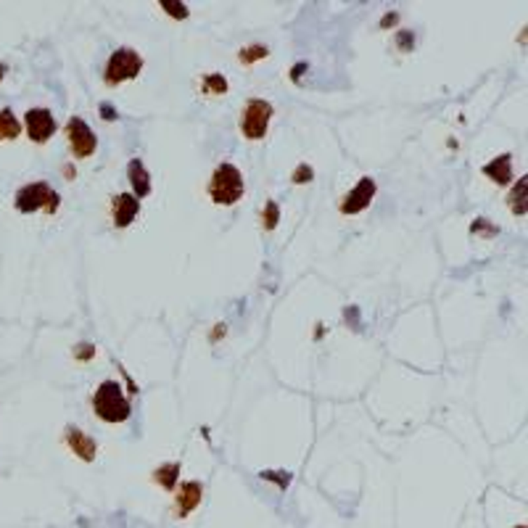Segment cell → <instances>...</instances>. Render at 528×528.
<instances>
[{
	"instance_id": "1",
	"label": "cell",
	"mask_w": 528,
	"mask_h": 528,
	"mask_svg": "<svg viewBox=\"0 0 528 528\" xmlns=\"http://www.w3.org/2000/svg\"><path fill=\"white\" fill-rule=\"evenodd\" d=\"M93 409L103 423H124L132 415V404L121 383L117 381H103L93 394Z\"/></svg>"
},
{
	"instance_id": "2",
	"label": "cell",
	"mask_w": 528,
	"mask_h": 528,
	"mask_svg": "<svg viewBox=\"0 0 528 528\" xmlns=\"http://www.w3.org/2000/svg\"><path fill=\"white\" fill-rule=\"evenodd\" d=\"M246 193V183H243L241 169L230 161H222L209 180V198L220 206H232L235 201H241Z\"/></svg>"
},
{
	"instance_id": "3",
	"label": "cell",
	"mask_w": 528,
	"mask_h": 528,
	"mask_svg": "<svg viewBox=\"0 0 528 528\" xmlns=\"http://www.w3.org/2000/svg\"><path fill=\"white\" fill-rule=\"evenodd\" d=\"M13 201H16V209L22 214H32V211L40 209H45L48 214H55L61 206V196L48 183H29V185L19 187Z\"/></svg>"
},
{
	"instance_id": "4",
	"label": "cell",
	"mask_w": 528,
	"mask_h": 528,
	"mask_svg": "<svg viewBox=\"0 0 528 528\" xmlns=\"http://www.w3.org/2000/svg\"><path fill=\"white\" fill-rule=\"evenodd\" d=\"M140 69H143V58H140L138 51H132V48H117V51L109 55V61H106V74H103V79H106L109 88H117L121 82L138 77Z\"/></svg>"
},
{
	"instance_id": "5",
	"label": "cell",
	"mask_w": 528,
	"mask_h": 528,
	"mask_svg": "<svg viewBox=\"0 0 528 528\" xmlns=\"http://www.w3.org/2000/svg\"><path fill=\"white\" fill-rule=\"evenodd\" d=\"M270 119H272V103H270V100H262V98H251L246 106H243L241 132L249 138V140H262L264 135H267Z\"/></svg>"
},
{
	"instance_id": "6",
	"label": "cell",
	"mask_w": 528,
	"mask_h": 528,
	"mask_svg": "<svg viewBox=\"0 0 528 528\" xmlns=\"http://www.w3.org/2000/svg\"><path fill=\"white\" fill-rule=\"evenodd\" d=\"M66 140H69V148H72V154L77 159H88L98 148L95 132L90 130V124L82 117H72L66 121Z\"/></svg>"
},
{
	"instance_id": "7",
	"label": "cell",
	"mask_w": 528,
	"mask_h": 528,
	"mask_svg": "<svg viewBox=\"0 0 528 528\" xmlns=\"http://www.w3.org/2000/svg\"><path fill=\"white\" fill-rule=\"evenodd\" d=\"M375 193H378V183L373 177H359V183L341 198L338 209H341V214H359L373 204Z\"/></svg>"
},
{
	"instance_id": "8",
	"label": "cell",
	"mask_w": 528,
	"mask_h": 528,
	"mask_svg": "<svg viewBox=\"0 0 528 528\" xmlns=\"http://www.w3.org/2000/svg\"><path fill=\"white\" fill-rule=\"evenodd\" d=\"M24 124L34 143H48L55 132V117L48 109H29L24 114Z\"/></svg>"
},
{
	"instance_id": "9",
	"label": "cell",
	"mask_w": 528,
	"mask_h": 528,
	"mask_svg": "<svg viewBox=\"0 0 528 528\" xmlns=\"http://www.w3.org/2000/svg\"><path fill=\"white\" fill-rule=\"evenodd\" d=\"M140 214V201L132 193H117L111 198V220L117 227H127Z\"/></svg>"
},
{
	"instance_id": "10",
	"label": "cell",
	"mask_w": 528,
	"mask_h": 528,
	"mask_svg": "<svg viewBox=\"0 0 528 528\" xmlns=\"http://www.w3.org/2000/svg\"><path fill=\"white\" fill-rule=\"evenodd\" d=\"M66 444H69V449L74 451L79 460L93 462L98 457V444H95V439H90L85 430L74 428V425L66 428Z\"/></svg>"
},
{
	"instance_id": "11",
	"label": "cell",
	"mask_w": 528,
	"mask_h": 528,
	"mask_svg": "<svg viewBox=\"0 0 528 528\" xmlns=\"http://www.w3.org/2000/svg\"><path fill=\"white\" fill-rule=\"evenodd\" d=\"M201 496H204V486L198 481H185L180 486V491L175 496V513L177 517H187L198 505H201Z\"/></svg>"
},
{
	"instance_id": "12",
	"label": "cell",
	"mask_w": 528,
	"mask_h": 528,
	"mask_svg": "<svg viewBox=\"0 0 528 528\" xmlns=\"http://www.w3.org/2000/svg\"><path fill=\"white\" fill-rule=\"evenodd\" d=\"M127 177H130V185H132V196L138 198H145L148 193H151V175H148V169H145V164L140 161V159H130V164H127Z\"/></svg>"
},
{
	"instance_id": "13",
	"label": "cell",
	"mask_w": 528,
	"mask_h": 528,
	"mask_svg": "<svg viewBox=\"0 0 528 528\" xmlns=\"http://www.w3.org/2000/svg\"><path fill=\"white\" fill-rule=\"evenodd\" d=\"M481 172H484L491 183H496V185H510V180H513V156L510 154L496 156L489 164L481 166Z\"/></svg>"
},
{
	"instance_id": "14",
	"label": "cell",
	"mask_w": 528,
	"mask_h": 528,
	"mask_svg": "<svg viewBox=\"0 0 528 528\" xmlns=\"http://www.w3.org/2000/svg\"><path fill=\"white\" fill-rule=\"evenodd\" d=\"M526 190H528V177L523 175L520 180H517V185H513V190H510V196H507V204H510V211L515 214V217H526Z\"/></svg>"
},
{
	"instance_id": "15",
	"label": "cell",
	"mask_w": 528,
	"mask_h": 528,
	"mask_svg": "<svg viewBox=\"0 0 528 528\" xmlns=\"http://www.w3.org/2000/svg\"><path fill=\"white\" fill-rule=\"evenodd\" d=\"M177 475H180V462H166V465H159L154 470V481L161 489L172 491L177 486Z\"/></svg>"
},
{
	"instance_id": "16",
	"label": "cell",
	"mask_w": 528,
	"mask_h": 528,
	"mask_svg": "<svg viewBox=\"0 0 528 528\" xmlns=\"http://www.w3.org/2000/svg\"><path fill=\"white\" fill-rule=\"evenodd\" d=\"M22 132V121L13 117L11 109L0 111V140H13Z\"/></svg>"
},
{
	"instance_id": "17",
	"label": "cell",
	"mask_w": 528,
	"mask_h": 528,
	"mask_svg": "<svg viewBox=\"0 0 528 528\" xmlns=\"http://www.w3.org/2000/svg\"><path fill=\"white\" fill-rule=\"evenodd\" d=\"M201 88H204V93H209V95H225L227 93V79L222 77V74H206L204 77V82H201Z\"/></svg>"
},
{
	"instance_id": "18",
	"label": "cell",
	"mask_w": 528,
	"mask_h": 528,
	"mask_svg": "<svg viewBox=\"0 0 528 528\" xmlns=\"http://www.w3.org/2000/svg\"><path fill=\"white\" fill-rule=\"evenodd\" d=\"M270 55V51H267V45H249V48H243L241 53H238V58H241L243 66L253 64V61H262V58H267Z\"/></svg>"
},
{
	"instance_id": "19",
	"label": "cell",
	"mask_w": 528,
	"mask_h": 528,
	"mask_svg": "<svg viewBox=\"0 0 528 528\" xmlns=\"http://www.w3.org/2000/svg\"><path fill=\"white\" fill-rule=\"evenodd\" d=\"M277 222H280V206H277L275 201H267L262 211V227L264 230H275Z\"/></svg>"
},
{
	"instance_id": "20",
	"label": "cell",
	"mask_w": 528,
	"mask_h": 528,
	"mask_svg": "<svg viewBox=\"0 0 528 528\" xmlns=\"http://www.w3.org/2000/svg\"><path fill=\"white\" fill-rule=\"evenodd\" d=\"M262 478L277 484V489H288V484H291V473L288 470H262Z\"/></svg>"
},
{
	"instance_id": "21",
	"label": "cell",
	"mask_w": 528,
	"mask_h": 528,
	"mask_svg": "<svg viewBox=\"0 0 528 528\" xmlns=\"http://www.w3.org/2000/svg\"><path fill=\"white\" fill-rule=\"evenodd\" d=\"M470 232H473V235H486V238H494L496 232H499V227L489 225V220H484V217H478V220L470 225Z\"/></svg>"
},
{
	"instance_id": "22",
	"label": "cell",
	"mask_w": 528,
	"mask_h": 528,
	"mask_svg": "<svg viewBox=\"0 0 528 528\" xmlns=\"http://www.w3.org/2000/svg\"><path fill=\"white\" fill-rule=\"evenodd\" d=\"M291 180L296 183V185H304V183H312L315 180V169L309 164H298L296 169H293V175H291Z\"/></svg>"
},
{
	"instance_id": "23",
	"label": "cell",
	"mask_w": 528,
	"mask_h": 528,
	"mask_svg": "<svg viewBox=\"0 0 528 528\" xmlns=\"http://www.w3.org/2000/svg\"><path fill=\"white\" fill-rule=\"evenodd\" d=\"M161 8H164L172 19H187V6L185 3H172V0H161Z\"/></svg>"
},
{
	"instance_id": "24",
	"label": "cell",
	"mask_w": 528,
	"mask_h": 528,
	"mask_svg": "<svg viewBox=\"0 0 528 528\" xmlns=\"http://www.w3.org/2000/svg\"><path fill=\"white\" fill-rule=\"evenodd\" d=\"M93 357H95V346L93 343H79L77 349H74V359H79V362H88Z\"/></svg>"
},
{
	"instance_id": "25",
	"label": "cell",
	"mask_w": 528,
	"mask_h": 528,
	"mask_svg": "<svg viewBox=\"0 0 528 528\" xmlns=\"http://www.w3.org/2000/svg\"><path fill=\"white\" fill-rule=\"evenodd\" d=\"M396 43H399V51H409L415 45V37H412V32H399L396 34Z\"/></svg>"
},
{
	"instance_id": "26",
	"label": "cell",
	"mask_w": 528,
	"mask_h": 528,
	"mask_svg": "<svg viewBox=\"0 0 528 528\" xmlns=\"http://www.w3.org/2000/svg\"><path fill=\"white\" fill-rule=\"evenodd\" d=\"M100 117L106 121H114L117 119V109H114L111 103H100Z\"/></svg>"
},
{
	"instance_id": "27",
	"label": "cell",
	"mask_w": 528,
	"mask_h": 528,
	"mask_svg": "<svg viewBox=\"0 0 528 528\" xmlns=\"http://www.w3.org/2000/svg\"><path fill=\"white\" fill-rule=\"evenodd\" d=\"M396 22H399V16H396V13H385L383 22H381V27H388V24H396Z\"/></svg>"
},
{
	"instance_id": "28",
	"label": "cell",
	"mask_w": 528,
	"mask_h": 528,
	"mask_svg": "<svg viewBox=\"0 0 528 528\" xmlns=\"http://www.w3.org/2000/svg\"><path fill=\"white\" fill-rule=\"evenodd\" d=\"M214 328H217V330H214V336H211V341H217L220 336H225V325H214Z\"/></svg>"
},
{
	"instance_id": "29",
	"label": "cell",
	"mask_w": 528,
	"mask_h": 528,
	"mask_svg": "<svg viewBox=\"0 0 528 528\" xmlns=\"http://www.w3.org/2000/svg\"><path fill=\"white\" fill-rule=\"evenodd\" d=\"M64 175L69 177V180H74V177H77V172H74L72 166H64Z\"/></svg>"
},
{
	"instance_id": "30",
	"label": "cell",
	"mask_w": 528,
	"mask_h": 528,
	"mask_svg": "<svg viewBox=\"0 0 528 528\" xmlns=\"http://www.w3.org/2000/svg\"><path fill=\"white\" fill-rule=\"evenodd\" d=\"M3 74H6V66L0 64V79H3Z\"/></svg>"
},
{
	"instance_id": "31",
	"label": "cell",
	"mask_w": 528,
	"mask_h": 528,
	"mask_svg": "<svg viewBox=\"0 0 528 528\" xmlns=\"http://www.w3.org/2000/svg\"><path fill=\"white\" fill-rule=\"evenodd\" d=\"M520 528H526V526H520Z\"/></svg>"
}]
</instances>
